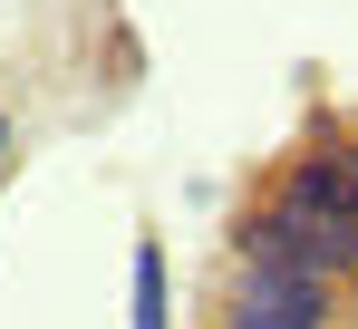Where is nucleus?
Returning <instances> with one entry per match:
<instances>
[{
    "instance_id": "obj_1",
    "label": "nucleus",
    "mask_w": 358,
    "mask_h": 329,
    "mask_svg": "<svg viewBox=\"0 0 358 329\" xmlns=\"http://www.w3.org/2000/svg\"><path fill=\"white\" fill-rule=\"evenodd\" d=\"M223 252H233V272H310V281H358V232L291 214L281 194L242 204V214H233V232H223Z\"/></svg>"
},
{
    "instance_id": "obj_2",
    "label": "nucleus",
    "mask_w": 358,
    "mask_h": 329,
    "mask_svg": "<svg viewBox=\"0 0 358 329\" xmlns=\"http://www.w3.org/2000/svg\"><path fill=\"white\" fill-rule=\"evenodd\" d=\"M271 194H281L291 214H310V223H339V232H358V174L339 164V146H329V155H291Z\"/></svg>"
},
{
    "instance_id": "obj_3",
    "label": "nucleus",
    "mask_w": 358,
    "mask_h": 329,
    "mask_svg": "<svg viewBox=\"0 0 358 329\" xmlns=\"http://www.w3.org/2000/svg\"><path fill=\"white\" fill-rule=\"evenodd\" d=\"M242 300H271V310H300V320H339V281H310V272H233Z\"/></svg>"
},
{
    "instance_id": "obj_4",
    "label": "nucleus",
    "mask_w": 358,
    "mask_h": 329,
    "mask_svg": "<svg viewBox=\"0 0 358 329\" xmlns=\"http://www.w3.org/2000/svg\"><path fill=\"white\" fill-rule=\"evenodd\" d=\"M126 272H136V320H126V329H175V310H165V300H175V281H165V242H155V232H136Z\"/></svg>"
},
{
    "instance_id": "obj_5",
    "label": "nucleus",
    "mask_w": 358,
    "mask_h": 329,
    "mask_svg": "<svg viewBox=\"0 0 358 329\" xmlns=\"http://www.w3.org/2000/svg\"><path fill=\"white\" fill-rule=\"evenodd\" d=\"M223 329H329V320H300V310H271V300H242V290H233Z\"/></svg>"
},
{
    "instance_id": "obj_6",
    "label": "nucleus",
    "mask_w": 358,
    "mask_h": 329,
    "mask_svg": "<svg viewBox=\"0 0 358 329\" xmlns=\"http://www.w3.org/2000/svg\"><path fill=\"white\" fill-rule=\"evenodd\" d=\"M10 155H20V126H10V116H0V164H10Z\"/></svg>"
},
{
    "instance_id": "obj_7",
    "label": "nucleus",
    "mask_w": 358,
    "mask_h": 329,
    "mask_svg": "<svg viewBox=\"0 0 358 329\" xmlns=\"http://www.w3.org/2000/svg\"><path fill=\"white\" fill-rule=\"evenodd\" d=\"M339 164H349V174H358V136H349V146H339Z\"/></svg>"
}]
</instances>
